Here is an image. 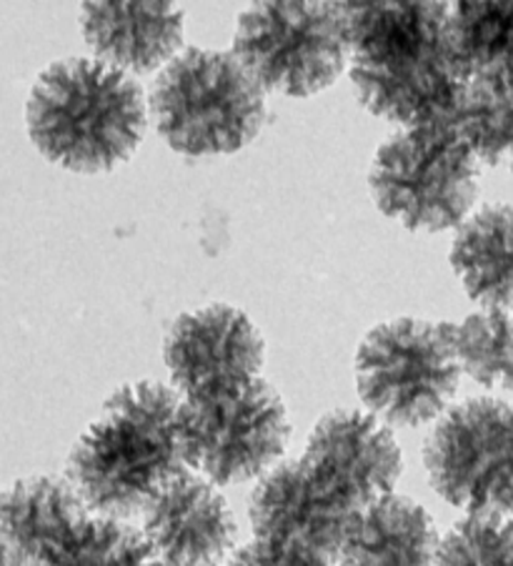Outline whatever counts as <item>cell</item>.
Returning <instances> with one entry per match:
<instances>
[{"mask_svg":"<svg viewBox=\"0 0 513 566\" xmlns=\"http://www.w3.org/2000/svg\"><path fill=\"white\" fill-rule=\"evenodd\" d=\"M341 11L364 108L404 128L451 124L465 86L449 51V3L360 0Z\"/></svg>","mask_w":513,"mask_h":566,"instance_id":"obj_1","label":"cell"},{"mask_svg":"<svg viewBox=\"0 0 513 566\" xmlns=\"http://www.w3.org/2000/svg\"><path fill=\"white\" fill-rule=\"evenodd\" d=\"M180 394L158 381L126 384L103 403L69 457V481L93 514L128 522L184 464Z\"/></svg>","mask_w":513,"mask_h":566,"instance_id":"obj_2","label":"cell"},{"mask_svg":"<svg viewBox=\"0 0 513 566\" xmlns=\"http://www.w3.org/2000/svg\"><path fill=\"white\" fill-rule=\"evenodd\" d=\"M25 124L51 164L103 174L136 154L148 128V103L133 75L98 59H65L38 75Z\"/></svg>","mask_w":513,"mask_h":566,"instance_id":"obj_3","label":"cell"},{"mask_svg":"<svg viewBox=\"0 0 513 566\" xmlns=\"http://www.w3.org/2000/svg\"><path fill=\"white\" fill-rule=\"evenodd\" d=\"M158 136L184 156L235 154L261 134L265 93L233 53L186 49L148 96Z\"/></svg>","mask_w":513,"mask_h":566,"instance_id":"obj_4","label":"cell"},{"mask_svg":"<svg viewBox=\"0 0 513 566\" xmlns=\"http://www.w3.org/2000/svg\"><path fill=\"white\" fill-rule=\"evenodd\" d=\"M479 164L453 124L404 128L376 150L370 196L378 211L408 231H449L477 203Z\"/></svg>","mask_w":513,"mask_h":566,"instance_id":"obj_5","label":"cell"},{"mask_svg":"<svg viewBox=\"0 0 513 566\" xmlns=\"http://www.w3.org/2000/svg\"><path fill=\"white\" fill-rule=\"evenodd\" d=\"M356 391L386 427L416 429L441 419L459 391L453 324L394 318L364 336L356 352Z\"/></svg>","mask_w":513,"mask_h":566,"instance_id":"obj_6","label":"cell"},{"mask_svg":"<svg viewBox=\"0 0 513 566\" xmlns=\"http://www.w3.org/2000/svg\"><path fill=\"white\" fill-rule=\"evenodd\" d=\"M289 439L286 403L263 379L180 399V457L216 486L263 479L279 467Z\"/></svg>","mask_w":513,"mask_h":566,"instance_id":"obj_7","label":"cell"},{"mask_svg":"<svg viewBox=\"0 0 513 566\" xmlns=\"http://www.w3.org/2000/svg\"><path fill=\"white\" fill-rule=\"evenodd\" d=\"M231 53L263 93L308 98L348 69L344 11L306 0L251 3L235 21Z\"/></svg>","mask_w":513,"mask_h":566,"instance_id":"obj_8","label":"cell"},{"mask_svg":"<svg viewBox=\"0 0 513 566\" xmlns=\"http://www.w3.org/2000/svg\"><path fill=\"white\" fill-rule=\"evenodd\" d=\"M433 492L465 516L513 514V403L479 396L451 407L423 447Z\"/></svg>","mask_w":513,"mask_h":566,"instance_id":"obj_9","label":"cell"},{"mask_svg":"<svg viewBox=\"0 0 513 566\" xmlns=\"http://www.w3.org/2000/svg\"><path fill=\"white\" fill-rule=\"evenodd\" d=\"M299 461L313 484L350 514L394 494L404 471L391 429L354 409L326 413L313 427Z\"/></svg>","mask_w":513,"mask_h":566,"instance_id":"obj_10","label":"cell"},{"mask_svg":"<svg viewBox=\"0 0 513 566\" xmlns=\"http://www.w3.org/2000/svg\"><path fill=\"white\" fill-rule=\"evenodd\" d=\"M164 358L180 399L261 379L265 344L241 308L211 304L168 326Z\"/></svg>","mask_w":513,"mask_h":566,"instance_id":"obj_11","label":"cell"},{"mask_svg":"<svg viewBox=\"0 0 513 566\" xmlns=\"http://www.w3.org/2000/svg\"><path fill=\"white\" fill-rule=\"evenodd\" d=\"M253 539L316 566H334L354 514L313 484L301 461H286L253 489Z\"/></svg>","mask_w":513,"mask_h":566,"instance_id":"obj_12","label":"cell"},{"mask_svg":"<svg viewBox=\"0 0 513 566\" xmlns=\"http://www.w3.org/2000/svg\"><path fill=\"white\" fill-rule=\"evenodd\" d=\"M150 556L164 566H221L235 552V518L211 481L191 469L170 476L140 512Z\"/></svg>","mask_w":513,"mask_h":566,"instance_id":"obj_13","label":"cell"},{"mask_svg":"<svg viewBox=\"0 0 513 566\" xmlns=\"http://www.w3.org/2000/svg\"><path fill=\"white\" fill-rule=\"evenodd\" d=\"M184 8L158 0L81 6L85 43L101 63L128 75L166 69L184 45Z\"/></svg>","mask_w":513,"mask_h":566,"instance_id":"obj_14","label":"cell"},{"mask_svg":"<svg viewBox=\"0 0 513 566\" xmlns=\"http://www.w3.org/2000/svg\"><path fill=\"white\" fill-rule=\"evenodd\" d=\"M439 532L413 499L388 494L354 514L336 556L338 566H436Z\"/></svg>","mask_w":513,"mask_h":566,"instance_id":"obj_15","label":"cell"},{"mask_svg":"<svg viewBox=\"0 0 513 566\" xmlns=\"http://www.w3.org/2000/svg\"><path fill=\"white\" fill-rule=\"evenodd\" d=\"M88 514L69 479H21L0 494V542L35 566Z\"/></svg>","mask_w":513,"mask_h":566,"instance_id":"obj_16","label":"cell"},{"mask_svg":"<svg viewBox=\"0 0 513 566\" xmlns=\"http://www.w3.org/2000/svg\"><path fill=\"white\" fill-rule=\"evenodd\" d=\"M449 51L465 88H513V0L449 3Z\"/></svg>","mask_w":513,"mask_h":566,"instance_id":"obj_17","label":"cell"},{"mask_svg":"<svg viewBox=\"0 0 513 566\" xmlns=\"http://www.w3.org/2000/svg\"><path fill=\"white\" fill-rule=\"evenodd\" d=\"M451 266L473 304L513 308V206L489 203L456 231Z\"/></svg>","mask_w":513,"mask_h":566,"instance_id":"obj_18","label":"cell"},{"mask_svg":"<svg viewBox=\"0 0 513 566\" xmlns=\"http://www.w3.org/2000/svg\"><path fill=\"white\" fill-rule=\"evenodd\" d=\"M461 374L483 389L513 391V308H483L453 324Z\"/></svg>","mask_w":513,"mask_h":566,"instance_id":"obj_19","label":"cell"},{"mask_svg":"<svg viewBox=\"0 0 513 566\" xmlns=\"http://www.w3.org/2000/svg\"><path fill=\"white\" fill-rule=\"evenodd\" d=\"M144 534L118 518L88 514L35 566H154Z\"/></svg>","mask_w":513,"mask_h":566,"instance_id":"obj_20","label":"cell"},{"mask_svg":"<svg viewBox=\"0 0 513 566\" xmlns=\"http://www.w3.org/2000/svg\"><path fill=\"white\" fill-rule=\"evenodd\" d=\"M451 124L481 164L513 174V88H465Z\"/></svg>","mask_w":513,"mask_h":566,"instance_id":"obj_21","label":"cell"},{"mask_svg":"<svg viewBox=\"0 0 513 566\" xmlns=\"http://www.w3.org/2000/svg\"><path fill=\"white\" fill-rule=\"evenodd\" d=\"M436 566H513V518L465 516L439 544Z\"/></svg>","mask_w":513,"mask_h":566,"instance_id":"obj_22","label":"cell"},{"mask_svg":"<svg viewBox=\"0 0 513 566\" xmlns=\"http://www.w3.org/2000/svg\"><path fill=\"white\" fill-rule=\"evenodd\" d=\"M226 566H316V564L301 562V559H296V556L275 552V549H271V546H265V544L253 539L251 544L235 549Z\"/></svg>","mask_w":513,"mask_h":566,"instance_id":"obj_23","label":"cell"},{"mask_svg":"<svg viewBox=\"0 0 513 566\" xmlns=\"http://www.w3.org/2000/svg\"><path fill=\"white\" fill-rule=\"evenodd\" d=\"M0 566H28V564L13 549H8V546L0 542Z\"/></svg>","mask_w":513,"mask_h":566,"instance_id":"obj_24","label":"cell"},{"mask_svg":"<svg viewBox=\"0 0 513 566\" xmlns=\"http://www.w3.org/2000/svg\"><path fill=\"white\" fill-rule=\"evenodd\" d=\"M154 566H164V564H158V562H154Z\"/></svg>","mask_w":513,"mask_h":566,"instance_id":"obj_25","label":"cell"}]
</instances>
